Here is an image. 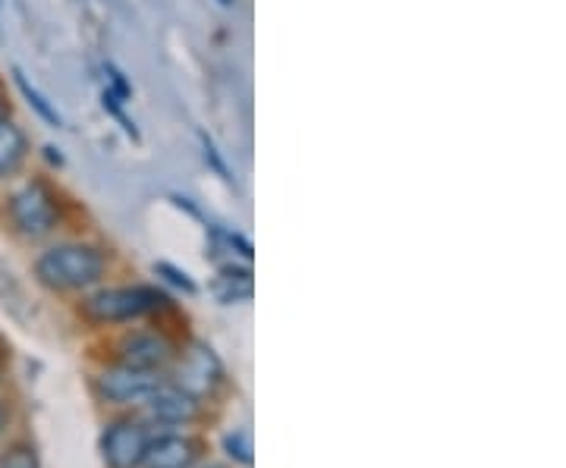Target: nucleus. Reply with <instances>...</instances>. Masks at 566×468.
Masks as SVG:
<instances>
[{
  "label": "nucleus",
  "mask_w": 566,
  "mask_h": 468,
  "mask_svg": "<svg viewBox=\"0 0 566 468\" xmlns=\"http://www.w3.org/2000/svg\"><path fill=\"white\" fill-rule=\"evenodd\" d=\"M104 255L95 245L66 243L54 245L35 262V274L51 289H85L104 277Z\"/></svg>",
  "instance_id": "1"
},
{
  "label": "nucleus",
  "mask_w": 566,
  "mask_h": 468,
  "mask_svg": "<svg viewBox=\"0 0 566 468\" xmlns=\"http://www.w3.org/2000/svg\"><path fill=\"white\" fill-rule=\"evenodd\" d=\"M158 308H167V296L158 289H151V286H114V289L95 292L82 306V311L95 325H123V321H136L142 315H151Z\"/></svg>",
  "instance_id": "2"
},
{
  "label": "nucleus",
  "mask_w": 566,
  "mask_h": 468,
  "mask_svg": "<svg viewBox=\"0 0 566 468\" xmlns=\"http://www.w3.org/2000/svg\"><path fill=\"white\" fill-rule=\"evenodd\" d=\"M10 217H13V224L22 236L41 240L57 226V204L41 183H25L10 199Z\"/></svg>",
  "instance_id": "3"
},
{
  "label": "nucleus",
  "mask_w": 566,
  "mask_h": 468,
  "mask_svg": "<svg viewBox=\"0 0 566 468\" xmlns=\"http://www.w3.org/2000/svg\"><path fill=\"white\" fill-rule=\"evenodd\" d=\"M151 444V434L139 422H117L104 430L102 453L111 468H139Z\"/></svg>",
  "instance_id": "4"
},
{
  "label": "nucleus",
  "mask_w": 566,
  "mask_h": 468,
  "mask_svg": "<svg viewBox=\"0 0 566 468\" xmlns=\"http://www.w3.org/2000/svg\"><path fill=\"white\" fill-rule=\"evenodd\" d=\"M158 384H161V381H158L151 371L117 365L107 368L102 377H98V393H102L107 403L133 406V403H145V400L151 396V390L158 387Z\"/></svg>",
  "instance_id": "5"
},
{
  "label": "nucleus",
  "mask_w": 566,
  "mask_h": 468,
  "mask_svg": "<svg viewBox=\"0 0 566 468\" xmlns=\"http://www.w3.org/2000/svg\"><path fill=\"white\" fill-rule=\"evenodd\" d=\"M223 384V368L218 362V355L202 343L186 352V359L180 362L177 371V387H182L192 396H205V393H214Z\"/></svg>",
  "instance_id": "6"
},
{
  "label": "nucleus",
  "mask_w": 566,
  "mask_h": 468,
  "mask_svg": "<svg viewBox=\"0 0 566 468\" xmlns=\"http://www.w3.org/2000/svg\"><path fill=\"white\" fill-rule=\"evenodd\" d=\"M148 415L158 425H189L199 418V396L186 393L182 387H170V384H158L151 390V396L145 400Z\"/></svg>",
  "instance_id": "7"
},
{
  "label": "nucleus",
  "mask_w": 566,
  "mask_h": 468,
  "mask_svg": "<svg viewBox=\"0 0 566 468\" xmlns=\"http://www.w3.org/2000/svg\"><path fill=\"white\" fill-rule=\"evenodd\" d=\"M174 359V347L164 340L161 333H129L120 343V365L139 368V371H155V368L167 365Z\"/></svg>",
  "instance_id": "8"
},
{
  "label": "nucleus",
  "mask_w": 566,
  "mask_h": 468,
  "mask_svg": "<svg viewBox=\"0 0 566 468\" xmlns=\"http://www.w3.org/2000/svg\"><path fill=\"white\" fill-rule=\"evenodd\" d=\"M199 459V444L182 434H167L148 444L145 462L148 468H189Z\"/></svg>",
  "instance_id": "9"
},
{
  "label": "nucleus",
  "mask_w": 566,
  "mask_h": 468,
  "mask_svg": "<svg viewBox=\"0 0 566 468\" xmlns=\"http://www.w3.org/2000/svg\"><path fill=\"white\" fill-rule=\"evenodd\" d=\"M214 296L221 299L223 306L249 302L252 299V274L245 267H227L214 280Z\"/></svg>",
  "instance_id": "10"
},
{
  "label": "nucleus",
  "mask_w": 566,
  "mask_h": 468,
  "mask_svg": "<svg viewBox=\"0 0 566 468\" xmlns=\"http://www.w3.org/2000/svg\"><path fill=\"white\" fill-rule=\"evenodd\" d=\"M25 161V136L17 123L0 120V177L13 173Z\"/></svg>",
  "instance_id": "11"
},
{
  "label": "nucleus",
  "mask_w": 566,
  "mask_h": 468,
  "mask_svg": "<svg viewBox=\"0 0 566 468\" xmlns=\"http://www.w3.org/2000/svg\"><path fill=\"white\" fill-rule=\"evenodd\" d=\"M13 76H17V85H20V92H22V95H25V102H29V104H32V107H35V114H39L41 120L51 123V126H61V117H57V110H54L51 104H48V102H44V98H41V92H35V88L29 85V79L22 76L20 70H17Z\"/></svg>",
  "instance_id": "12"
},
{
  "label": "nucleus",
  "mask_w": 566,
  "mask_h": 468,
  "mask_svg": "<svg viewBox=\"0 0 566 468\" xmlns=\"http://www.w3.org/2000/svg\"><path fill=\"white\" fill-rule=\"evenodd\" d=\"M223 449H227V456L233 459V462H240V466H252V434L249 430H233V434H227L223 437Z\"/></svg>",
  "instance_id": "13"
},
{
  "label": "nucleus",
  "mask_w": 566,
  "mask_h": 468,
  "mask_svg": "<svg viewBox=\"0 0 566 468\" xmlns=\"http://www.w3.org/2000/svg\"><path fill=\"white\" fill-rule=\"evenodd\" d=\"M0 468H39V456L32 447H10L0 456Z\"/></svg>",
  "instance_id": "14"
},
{
  "label": "nucleus",
  "mask_w": 566,
  "mask_h": 468,
  "mask_svg": "<svg viewBox=\"0 0 566 468\" xmlns=\"http://www.w3.org/2000/svg\"><path fill=\"white\" fill-rule=\"evenodd\" d=\"M155 270H158V274H167V280H170V284L182 286V289H186L189 296L196 292V284L189 280V274H186V270H177V267L164 265V262H161V265H155Z\"/></svg>",
  "instance_id": "15"
},
{
  "label": "nucleus",
  "mask_w": 566,
  "mask_h": 468,
  "mask_svg": "<svg viewBox=\"0 0 566 468\" xmlns=\"http://www.w3.org/2000/svg\"><path fill=\"white\" fill-rule=\"evenodd\" d=\"M3 425H7V412H3V403H0V434H3Z\"/></svg>",
  "instance_id": "16"
}]
</instances>
